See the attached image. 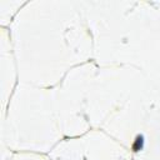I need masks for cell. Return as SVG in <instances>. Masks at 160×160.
I'll use <instances>...</instances> for the list:
<instances>
[{"label": "cell", "mask_w": 160, "mask_h": 160, "mask_svg": "<svg viewBox=\"0 0 160 160\" xmlns=\"http://www.w3.org/2000/svg\"><path fill=\"white\" fill-rule=\"evenodd\" d=\"M142 145H144V138L141 135L136 136L135 141H134V145H132V149L134 151H139L140 149H142Z\"/></svg>", "instance_id": "6da1fadb"}]
</instances>
